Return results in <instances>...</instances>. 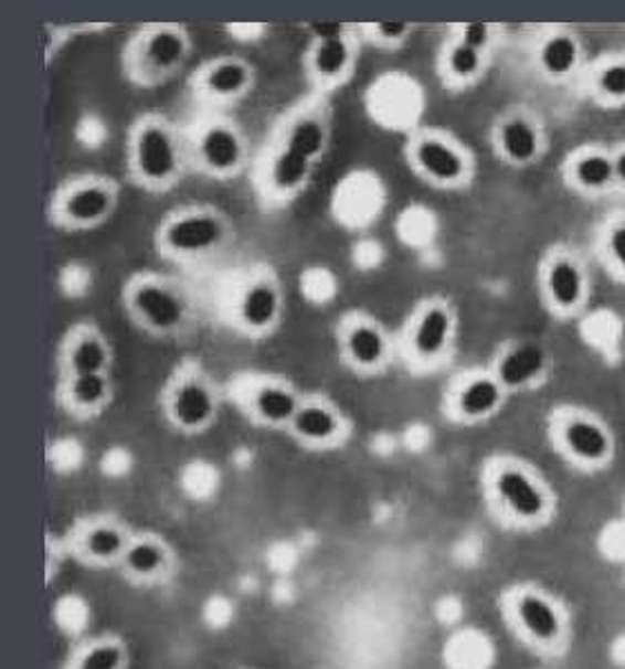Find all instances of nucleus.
Masks as SVG:
<instances>
[{"instance_id":"dca6fc26","label":"nucleus","mask_w":625,"mask_h":669,"mask_svg":"<svg viewBox=\"0 0 625 669\" xmlns=\"http://www.w3.org/2000/svg\"><path fill=\"white\" fill-rule=\"evenodd\" d=\"M286 435L306 452H338L351 439L353 422L347 411L325 393H304Z\"/></svg>"},{"instance_id":"6e6552de","label":"nucleus","mask_w":625,"mask_h":669,"mask_svg":"<svg viewBox=\"0 0 625 669\" xmlns=\"http://www.w3.org/2000/svg\"><path fill=\"white\" fill-rule=\"evenodd\" d=\"M121 203L117 179L100 172L72 174L59 183L47 203V219L63 233H92L113 221Z\"/></svg>"},{"instance_id":"412c9836","label":"nucleus","mask_w":625,"mask_h":669,"mask_svg":"<svg viewBox=\"0 0 625 669\" xmlns=\"http://www.w3.org/2000/svg\"><path fill=\"white\" fill-rule=\"evenodd\" d=\"M177 570L179 553L168 538L155 531H137L117 572L135 587H159L170 583Z\"/></svg>"},{"instance_id":"6ab92c4d","label":"nucleus","mask_w":625,"mask_h":669,"mask_svg":"<svg viewBox=\"0 0 625 669\" xmlns=\"http://www.w3.org/2000/svg\"><path fill=\"white\" fill-rule=\"evenodd\" d=\"M409 159L421 177L441 185L458 188L469 181L474 163L465 148H460L452 137L425 130L415 135L409 144Z\"/></svg>"},{"instance_id":"1a4fd4ad","label":"nucleus","mask_w":625,"mask_h":669,"mask_svg":"<svg viewBox=\"0 0 625 669\" xmlns=\"http://www.w3.org/2000/svg\"><path fill=\"white\" fill-rule=\"evenodd\" d=\"M226 397L253 426L286 433L304 393L286 375L242 371L231 378Z\"/></svg>"},{"instance_id":"f8f14e48","label":"nucleus","mask_w":625,"mask_h":669,"mask_svg":"<svg viewBox=\"0 0 625 669\" xmlns=\"http://www.w3.org/2000/svg\"><path fill=\"white\" fill-rule=\"evenodd\" d=\"M505 616L528 645L543 651H559L568 640V616L559 601L532 585H518L502 598Z\"/></svg>"},{"instance_id":"20e7f679","label":"nucleus","mask_w":625,"mask_h":669,"mask_svg":"<svg viewBox=\"0 0 625 669\" xmlns=\"http://www.w3.org/2000/svg\"><path fill=\"white\" fill-rule=\"evenodd\" d=\"M220 310L240 338L264 342L282 328L288 312V290L282 275L266 262L237 270L222 290Z\"/></svg>"},{"instance_id":"39448f33","label":"nucleus","mask_w":625,"mask_h":669,"mask_svg":"<svg viewBox=\"0 0 625 669\" xmlns=\"http://www.w3.org/2000/svg\"><path fill=\"white\" fill-rule=\"evenodd\" d=\"M224 391L199 360L183 358L166 378L159 408L166 424L181 435L211 431L224 408Z\"/></svg>"},{"instance_id":"e433bc0d","label":"nucleus","mask_w":625,"mask_h":669,"mask_svg":"<svg viewBox=\"0 0 625 669\" xmlns=\"http://www.w3.org/2000/svg\"><path fill=\"white\" fill-rule=\"evenodd\" d=\"M614 174L625 183V150L618 155V159L614 161Z\"/></svg>"},{"instance_id":"7ed1b4c3","label":"nucleus","mask_w":625,"mask_h":669,"mask_svg":"<svg viewBox=\"0 0 625 669\" xmlns=\"http://www.w3.org/2000/svg\"><path fill=\"white\" fill-rule=\"evenodd\" d=\"M121 308L144 334L159 342H186L199 326L192 293L159 270L130 275L121 288Z\"/></svg>"},{"instance_id":"9b49d317","label":"nucleus","mask_w":625,"mask_h":669,"mask_svg":"<svg viewBox=\"0 0 625 669\" xmlns=\"http://www.w3.org/2000/svg\"><path fill=\"white\" fill-rule=\"evenodd\" d=\"M318 170L320 163L266 139L253 161V188L262 205L286 208L310 188Z\"/></svg>"},{"instance_id":"cd10ccee","label":"nucleus","mask_w":625,"mask_h":669,"mask_svg":"<svg viewBox=\"0 0 625 669\" xmlns=\"http://www.w3.org/2000/svg\"><path fill=\"white\" fill-rule=\"evenodd\" d=\"M445 81L452 85H469L474 83L483 70H485V52H478L474 47H467L458 41H452L445 52H443V61H441Z\"/></svg>"},{"instance_id":"72a5a7b5","label":"nucleus","mask_w":625,"mask_h":669,"mask_svg":"<svg viewBox=\"0 0 625 669\" xmlns=\"http://www.w3.org/2000/svg\"><path fill=\"white\" fill-rule=\"evenodd\" d=\"M598 87L605 96L612 98H623L625 96V63H614L607 65L598 74Z\"/></svg>"},{"instance_id":"393cba45","label":"nucleus","mask_w":625,"mask_h":669,"mask_svg":"<svg viewBox=\"0 0 625 669\" xmlns=\"http://www.w3.org/2000/svg\"><path fill=\"white\" fill-rule=\"evenodd\" d=\"M130 645L113 631L96 634L72 647L63 669H130Z\"/></svg>"},{"instance_id":"9d476101","label":"nucleus","mask_w":625,"mask_h":669,"mask_svg":"<svg viewBox=\"0 0 625 669\" xmlns=\"http://www.w3.org/2000/svg\"><path fill=\"white\" fill-rule=\"evenodd\" d=\"M487 496L494 509L516 527H539L552 513V498L539 478L523 465L494 463L485 474Z\"/></svg>"},{"instance_id":"f03ea898","label":"nucleus","mask_w":625,"mask_h":669,"mask_svg":"<svg viewBox=\"0 0 625 669\" xmlns=\"http://www.w3.org/2000/svg\"><path fill=\"white\" fill-rule=\"evenodd\" d=\"M237 244L233 216L215 203L188 201L168 210L155 229V251L170 264L199 266Z\"/></svg>"},{"instance_id":"4be33fe9","label":"nucleus","mask_w":625,"mask_h":669,"mask_svg":"<svg viewBox=\"0 0 625 669\" xmlns=\"http://www.w3.org/2000/svg\"><path fill=\"white\" fill-rule=\"evenodd\" d=\"M115 378L108 375H76L59 378L56 402L78 422H89L106 413L115 402Z\"/></svg>"},{"instance_id":"aec40b11","label":"nucleus","mask_w":625,"mask_h":669,"mask_svg":"<svg viewBox=\"0 0 625 669\" xmlns=\"http://www.w3.org/2000/svg\"><path fill=\"white\" fill-rule=\"evenodd\" d=\"M59 378L108 375L115 369V349L94 321L72 323L59 344Z\"/></svg>"},{"instance_id":"c756f323","label":"nucleus","mask_w":625,"mask_h":669,"mask_svg":"<svg viewBox=\"0 0 625 669\" xmlns=\"http://www.w3.org/2000/svg\"><path fill=\"white\" fill-rule=\"evenodd\" d=\"M579 61V45L568 34H557L543 43L541 65L552 76L568 74Z\"/></svg>"},{"instance_id":"ddd939ff","label":"nucleus","mask_w":625,"mask_h":669,"mask_svg":"<svg viewBox=\"0 0 625 669\" xmlns=\"http://www.w3.org/2000/svg\"><path fill=\"white\" fill-rule=\"evenodd\" d=\"M135 529L119 513L100 511L78 518L67 531V553L89 570H119Z\"/></svg>"},{"instance_id":"2f4dec72","label":"nucleus","mask_w":625,"mask_h":669,"mask_svg":"<svg viewBox=\"0 0 625 669\" xmlns=\"http://www.w3.org/2000/svg\"><path fill=\"white\" fill-rule=\"evenodd\" d=\"M364 36L375 45V47H384V50H395L400 47L413 32L411 23H371L364 25Z\"/></svg>"},{"instance_id":"5701e85b","label":"nucleus","mask_w":625,"mask_h":669,"mask_svg":"<svg viewBox=\"0 0 625 669\" xmlns=\"http://www.w3.org/2000/svg\"><path fill=\"white\" fill-rule=\"evenodd\" d=\"M505 389L489 373H472L456 382L447 400L449 413L456 422L478 424L489 420L502 404Z\"/></svg>"},{"instance_id":"c9c22d12","label":"nucleus","mask_w":625,"mask_h":669,"mask_svg":"<svg viewBox=\"0 0 625 669\" xmlns=\"http://www.w3.org/2000/svg\"><path fill=\"white\" fill-rule=\"evenodd\" d=\"M607 251L612 259L625 270V223H618L607 235Z\"/></svg>"},{"instance_id":"4468645a","label":"nucleus","mask_w":625,"mask_h":669,"mask_svg":"<svg viewBox=\"0 0 625 669\" xmlns=\"http://www.w3.org/2000/svg\"><path fill=\"white\" fill-rule=\"evenodd\" d=\"M190 94L203 112H224L244 103L257 87L255 65L237 54L203 61L190 74Z\"/></svg>"},{"instance_id":"f704fd0d","label":"nucleus","mask_w":625,"mask_h":669,"mask_svg":"<svg viewBox=\"0 0 625 669\" xmlns=\"http://www.w3.org/2000/svg\"><path fill=\"white\" fill-rule=\"evenodd\" d=\"M353 28L347 23H308L306 32H308V41H325V39H338L349 34Z\"/></svg>"},{"instance_id":"473e14b6","label":"nucleus","mask_w":625,"mask_h":669,"mask_svg":"<svg viewBox=\"0 0 625 669\" xmlns=\"http://www.w3.org/2000/svg\"><path fill=\"white\" fill-rule=\"evenodd\" d=\"M494 39V30L491 25L485 23H467V25H456V39L458 43L474 47L478 52H487V47L491 45Z\"/></svg>"},{"instance_id":"f257e3e1","label":"nucleus","mask_w":625,"mask_h":669,"mask_svg":"<svg viewBox=\"0 0 625 669\" xmlns=\"http://www.w3.org/2000/svg\"><path fill=\"white\" fill-rule=\"evenodd\" d=\"M126 172L144 192H172L190 172L186 130L161 112H144L126 132Z\"/></svg>"},{"instance_id":"bb28decb","label":"nucleus","mask_w":625,"mask_h":669,"mask_svg":"<svg viewBox=\"0 0 625 669\" xmlns=\"http://www.w3.org/2000/svg\"><path fill=\"white\" fill-rule=\"evenodd\" d=\"M496 146L505 159L513 163H528L539 155V132L526 117L511 115L498 124Z\"/></svg>"},{"instance_id":"423d86ee","label":"nucleus","mask_w":625,"mask_h":669,"mask_svg":"<svg viewBox=\"0 0 625 669\" xmlns=\"http://www.w3.org/2000/svg\"><path fill=\"white\" fill-rule=\"evenodd\" d=\"M192 36L179 23L141 25L121 52V70L128 83L152 89L177 78L192 59Z\"/></svg>"},{"instance_id":"a878e982","label":"nucleus","mask_w":625,"mask_h":669,"mask_svg":"<svg viewBox=\"0 0 625 669\" xmlns=\"http://www.w3.org/2000/svg\"><path fill=\"white\" fill-rule=\"evenodd\" d=\"M545 367V353L537 344H516L502 351L494 367V378L505 391L520 389L539 378Z\"/></svg>"},{"instance_id":"c85d7f7f","label":"nucleus","mask_w":625,"mask_h":669,"mask_svg":"<svg viewBox=\"0 0 625 669\" xmlns=\"http://www.w3.org/2000/svg\"><path fill=\"white\" fill-rule=\"evenodd\" d=\"M548 288L561 308H572L583 297V275L579 266L565 257L557 259L548 273Z\"/></svg>"},{"instance_id":"b1692460","label":"nucleus","mask_w":625,"mask_h":669,"mask_svg":"<svg viewBox=\"0 0 625 669\" xmlns=\"http://www.w3.org/2000/svg\"><path fill=\"white\" fill-rule=\"evenodd\" d=\"M561 444L565 454L587 467H596L612 458V437L610 433L590 417H568L561 424Z\"/></svg>"},{"instance_id":"f3484780","label":"nucleus","mask_w":625,"mask_h":669,"mask_svg":"<svg viewBox=\"0 0 625 669\" xmlns=\"http://www.w3.org/2000/svg\"><path fill=\"white\" fill-rule=\"evenodd\" d=\"M456 312L443 299H430L411 315L404 332V351L419 367L441 364L454 347Z\"/></svg>"},{"instance_id":"7c9ffc66","label":"nucleus","mask_w":625,"mask_h":669,"mask_svg":"<svg viewBox=\"0 0 625 669\" xmlns=\"http://www.w3.org/2000/svg\"><path fill=\"white\" fill-rule=\"evenodd\" d=\"M576 181L587 190H601L605 188L616 174L614 163L605 155H585L574 166Z\"/></svg>"},{"instance_id":"a211bd4d","label":"nucleus","mask_w":625,"mask_h":669,"mask_svg":"<svg viewBox=\"0 0 625 669\" xmlns=\"http://www.w3.org/2000/svg\"><path fill=\"white\" fill-rule=\"evenodd\" d=\"M360 61V41L351 30L338 39L308 41L301 65L312 94L331 96L351 83Z\"/></svg>"},{"instance_id":"2eb2a0df","label":"nucleus","mask_w":625,"mask_h":669,"mask_svg":"<svg viewBox=\"0 0 625 669\" xmlns=\"http://www.w3.org/2000/svg\"><path fill=\"white\" fill-rule=\"evenodd\" d=\"M340 364L358 378H375L386 371L393 344L386 328L364 310H349L336 323Z\"/></svg>"},{"instance_id":"0eeeda50","label":"nucleus","mask_w":625,"mask_h":669,"mask_svg":"<svg viewBox=\"0 0 625 669\" xmlns=\"http://www.w3.org/2000/svg\"><path fill=\"white\" fill-rule=\"evenodd\" d=\"M190 170L213 181L242 177L253 161L246 130L224 112H203L186 130Z\"/></svg>"}]
</instances>
